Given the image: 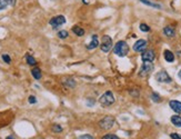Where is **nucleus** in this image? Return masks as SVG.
I'll use <instances>...</instances> for the list:
<instances>
[{
    "label": "nucleus",
    "mask_w": 181,
    "mask_h": 139,
    "mask_svg": "<svg viewBox=\"0 0 181 139\" xmlns=\"http://www.w3.org/2000/svg\"><path fill=\"white\" fill-rule=\"evenodd\" d=\"M113 52L119 57H124L129 52V46L126 41H118L113 47Z\"/></svg>",
    "instance_id": "f257e3e1"
},
{
    "label": "nucleus",
    "mask_w": 181,
    "mask_h": 139,
    "mask_svg": "<svg viewBox=\"0 0 181 139\" xmlns=\"http://www.w3.org/2000/svg\"><path fill=\"white\" fill-rule=\"evenodd\" d=\"M115 95L112 94V91H106L103 95L100 96L99 98V103L100 105L103 107H108L111 106L112 103H115Z\"/></svg>",
    "instance_id": "f03ea898"
},
{
    "label": "nucleus",
    "mask_w": 181,
    "mask_h": 139,
    "mask_svg": "<svg viewBox=\"0 0 181 139\" xmlns=\"http://www.w3.org/2000/svg\"><path fill=\"white\" fill-rule=\"evenodd\" d=\"M115 126V118L112 116H106L103 119L99 121V127L105 130H109Z\"/></svg>",
    "instance_id": "7ed1b4c3"
},
{
    "label": "nucleus",
    "mask_w": 181,
    "mask_h": 139,
    "mask_svg": "<svg viewBox=\"0 0 181 139\" xmlns=\"http://www.w3.org/2000/svg\"><path fill=\"white\" fill-rule=\"evenodd\" d=\"M153 68H155V67H153V63H152V62L143 61L141 68H140V71H139V76H140V77H147V76H149V75L151 73Z\"/></svg>",
    "instance_id": "20e7f679"
},
{
    "label": "nucleus",
    "mask_w": 181,
    "mask_h": 139,
    "mask_svg": "<svg viewBox=\"0 0 181 139\" xmlns=\"http://www.w3.org/2000/svg\"><path fill=\"white\" fill-rule=\"evenodd\" d=\"M100 48H101V50L103 52H109L111 50V48H112V39L109 36H103Z\"/></svg>",
    "instance_id": "39448f33"
},
{
    "label": "nucleus",
    "mask_w": 181,
    "mask_h": 139,
    "mask_svg": "<svg viewBox=\"0 0 181 139\" xmlns=\"http://www.w3.org/2000/svg\"><path fill=\"white\" fill-rule=\"evenodd\" d=\"M156 80L158 81V82H166V84H169V82L172 81V79H171V77L168 75L167 71L161 70V71H159V73L156 75Z\"/></svg>",
    "instance_id": "423d86ee"
},
{
    "label": "nucleus",
    "mask_w": 181,
    "mask_h": 139,
    "mask_svg": "<svg viewBox=\"0 0 181 139\" xmlns=\"http://www.w3.org/2000/svg\"><path fill=\"white\" fill-rule=\"evenodd\" d=\"M49 23H50V25H51L52 27H54V28H57V27L61 26V25L66 23V18H65V16H62V15L56 16V17H54V18H51V19H50V21H49Z\"/></svg>",
    "instance_id": "0eeeda50"
},
{
    "label": "nucleus",
    "mask_w": 181,
    "mask_h": 139,
    "mask_svg": "<svg viewBox=\"0 0 181 139\" xmlns=\"http://www.w3.org/2000/svg\"><path fill=\"white\" fill-rule=\"evenodd\" d=\"M147 45L148 42L143 39H139V40L133 45V50L137 52H143L147 49Z\"/></svg>",
    "instance_id": "6e6552de"
},
{
    "label": "nucleus",
    "mask_w": 181,
    "mask_h": 139,
    "mask_svg": "<svg viewBox=\"0 0 181 139\" xmlns=\"http://www.w3.org/2000/svg\"><path fill=\"white\" fill-rule=\"evenodd\" d=\"M156 58V55H155V51L153 50H145V51L142 52L141 55V59L142 61H149V62H152Z\"/></svg>",
    "instance_id": "1a4fd4ad"
},
{
    "label": "nucleus",
    "mask_w": 181,
    "mask_h": 139,
    "mask_svg": "<svg viewBox=\"0 0 181 139\" xmlns=\"http://www.w3.org/2000/svg\"><path fill=\"white\" fill-rule=\"evenodd\" d=\"M169 106H170V108L173 110L174 113H181V103L180 101H178V100H170Z\"/></svg>",
    "instance_id": "9d476101"
},
{
    "label": "nucleus",
    "mask_w": 181,
    "mask_h": 139,
    "mask_svg": "<svg viewBox=\"0 0 181 139\" xmlns=\"http://www.w3.org/2000/svg\"><path fill=\"white\" fill-rule=\"evenodd\" d=\"M99 46V41H98V37L97 35H94L91 37V41L87 45V49L89 50H92V49H96V48Z\"/></svg>",
    "instance_id": "9b49d317"
},
{
    "label": "nucleus",
    "mask_w": 181,
    "mask_h": 139,
    "mask_svg": "<svg viewBox=\"0 0 181 139\" xmlns=\"http://www.w3.org/2000/svg\"><path fill=\"white\" fill-rule=\"evenodd\" d=\"M163 33H164V36H167L168 38H173L176 36V31L172 27L170 26H167L163 28Z\"/></svg>",
    "instance_id": "f8f14e48"
},
{
    "label": "nucleus",
    "mask_w": 181,
    "mask_h": 139,
    "mask_svg": "<svg viewBox=\"0 0 181 139\" xmlns=\"http://www.w3.org/2000/svg\"><path fill=\"white\" fill-rule=\"evenodd\" d=\"M163 57H164V59H166L167 62H173L174 61L173 52L170 51V50H164V52H163Z\"/></svg>",
    "instance_id": "ddd939ff"
},
{
    "label": "nucleus",
    "mask_w": 181,
    "mask_h": 139,
    "mask_svg": "<svg viewBox=\"0 0 181 139\" xmlns=\"http://www.w3.org/2000/svg\"><path fill=\"white\" fill-rule=\"evenodd\" d=\"M31 75H32L33 78H35V79H37V80L41 79V77H42L41 70H40L39 68H33V69L31 70Z\"/></svg>",
    "instance_id": "4468645a"
},
{
    "label": "nucleus",
    "mask_w": 181,
    "mask_h": 139,
    "mask_svg": "<svg viewBox=\"0 0 181 139\" xmlns=\"http://www.w3.org/2000/svg\"><path fill=\"white\" fill-rule=\"evenodd\" d=\"M140 2H142V4L147 5V6H149V7H152V8H157V9H161V6L158 4H156V2H152V1H150V0H139Z\"/></svg>",
    "instance_id": "2eb2a0df"
},
{
    "label": "nucleus",
    "mask_w": 181,
    "mask_h": 139,
    "mask_svg": "<svg viewBox=\"0 0 181 139\" xmlns=\"http://www.w3.org/2000/svg\"><path fill=\"white\" fill-rule=\"evenodd\" d=\"M72 32L75 33V35H77L78 37H82L83 35H84V30L79 26H73L72 27Z\"/></svg>",
    "instance_id": "dca6fc26"
},
{
    "label": "nucleus",
    "mask_w": 181,
    "mask_h": 139,
    "mask_svg": "<svg viewBox=\"0 0 181 139\" xmlns=\"http://www.w3.org/2000/svg\"><path fill=\"white\" fill-rule=\"evenodd\" d=\"M170 120H171V122H172V125H174L176 127H181V117L180 116H178V115L172 116Z\"/></svg>",
    "instance_id": "f3484780"
},
{
    "label": "nucleus",
    "mask_w": 181,
    "mask_h": 139,
    "mask_svg": "<svg viewBox=\"0 0 181 139\" xmlns=\"http://www.w3.org/2000/svg\"><path fill=\"white\" fill-rule=\"evenodd\" d=\"M63 85L69 88H73L76 86V81L73 80V79H71V78H68V79H65V80H63Z\"/></svg>",
    "instance_id": "a211bd4d"
},
{
    "label": "nucleus",
    "mask_w": 181,
    "mask_h": 139,
    "mask_svg": "<svg viewBox=\"0 0 181 139\" xmlns=\"http://www.w3.org/2000/svg\"><path fill=\"white\" fill-rule=\"evenodd\" d=\"M26 59H27V63H28V65H30V66H35V65L37 63L36 59L33 58L32 56H27V57H26Z\"/></svg>",
    "instance_id": "6ab92c4d"
},
{
    "label": "nucleus",
    "mask_w": 181,
    "mask_h": 139,
    "mask_svg": "<svg viewBox=\"0 0 181 139\" xmlns=\"http://www.w3.org/2000/svg\"><path fill=\"white\" fill-rule=\"evenodd\" d=\"M151 98H152V100H153L155 103H160V101H161V98H160V95H158L157 92H152Z\"/></svg>",
    "instance_id": "aec40b11"
},
{
    "label": "nucleus",
    "mask_w": 181,
    "mask_h": 139,
    "mask_svg": "<svg viewBox=\"0 0 181 139\" xmlns=\"http://www.w3.org/2000/svg\"><path fill=\"white\" fill-rule=\"evenodd\" d=\"M68 36H69V33H68V31H66V30H61V31H59L58 32V37L60 39H66Z\"/></svg>",
    "instance_id": "412c9836"
},
{
    "label": "nucleus",
    "mask_w": 181,
    "mask_h": 139,
    "mask_svg": "<svg viewBox=\"0 0 181 139\" xmlns=\"http://www.w3.org/2000/svg\"><path fill=\"white\" fill-rule=\"evenodd\" d=\"M9 6L8 0H0V10H5Z\"/></svg>",
    "instance_id": "4be33fe9"
},
{
    "label": "nucleus",
    "mask_w": 181,
    "mask_h": 139,
    "mask_svg": "<svg viewBox=\"0 0 181 139\" xmlns=\"http://www.w3.org/2000/svg\"><path fill=\"white\" fill-rule=\"evenodd\" d=\"M52 131L54 132H61L62 131V127L59 126V125H52Z\"/></svg>",
    "instance_id": "5701e85b"
},
{
    "label": "nucleus",
    "mask_w": 181,
    "mask_h": 139,
    "mask_svg": "<svg viewBox=\"0 0 181 139\" xmlns=\"http://www.w3.org/2000/svg\"><path fill=\"white\" fill-rule=\"evenodd\" d=\"M140 30L143 31V32H148V31H150V27L148 25H146V23H141L140 25Z\"/></svg>",
    "instance_id": "b1692460"
},
{
    "label": "nucleus",
    "mask_w": 181,
    "mask_h": 139,
    "mask_svg": "<svg viewBox=\"0 0 181 139\" xmlns=\"http://www.w3.org/2000/svg\"><path fill=\"white\" fill-rule=\"evenodd\" d=\"M102 139H119L117 137L116 135H112V134H110V135H106L102 137Z\"/></svg>",
    "instance_id": "393cba45"
},
{
    "label": "nucleus",
    "mask_w": 181,
    "mask_h": 139,
    "mask_svg": "<svg viewBox=\"0 0 181 139\" xmlns=\"http://www.w3.org/2000/svg\"><path fill=\"white\" fill-rule=\"evenodd\" d=\"M2 60H4L6 63H10L11 62V58L8 55H2Z\"/></svg>",
    "instance_id": "a878e982"
},
{
    "label": "nucleus",
    "mask_w": 181,
    "mask_h": 139,
    "mask_svg": "<svg viewBox=\"0 0 181 139\" xmlns=\"http://www.w3.org/2000/svg\"><path fill=\"white\" fill-rule=\"evenodd\" d=\"M170 137L172 139H181V135H179L177 132H172V134H170Z\"/></svg>",
    "instance_id": "bb28decb"
},
{
    "label": "nucleus",
    "mask_w": 181,
    "mask_h": 139,
    "mask_svg": "<svg viewBox=\"0 0 181 139\" xmlns=\"http://www.w3.org/2000/svg\"><path fill=\"white\" fill-rule=\"evenodd\" d=\"M77 139H94V138L90 135H82V136H80V137H78Z\"/></svg>",
    "instance_id": "cd10ccee"
},
{
    "label": "nucleus",
    "mask_w": 181,
    "mask_h": 139,
    "mask_svg": "<svg viewBox=\"0 0 181 139\" xmlns=\"http://www.w3.org/2000/svg\"><path fill=\"white\" fill-rule=\"evenodd\" d=\"M28 101H29L30 103H37V99L35 96H30L29 98H28Z\"/></svg>",
    "instance_id": "c85d7f7f"
},
{
    "label": "nucleus",
    "mask_w": 181,
    "mask_h": 139,
    "mask_svg": "<svg viewBox=\"0 0 181 139\" xmlns=\"http://www.w3.org/2000/svg\"><path fill=\"white\" fill-rule=\"evenodd\" d=\"M16 1H17V0H8V4H9V6H12V7H14L16 5Z\"/></svg>",
    "instance_id": "c756f323"
},
{
    "label": "nucleus",
    "mask_w": 181,
    "mask_h": 139,
    "mask_svg": "<svg viewBox=\"0 0 181 139\" xmlns=\"http://www.w3.org/2000/svg\"><path fill=\"white\" fill-rule=\"evenodd\" d=\"M6 139H16V138H14V137H11V136H9V137H7Z\"/></svg>",
    "instance_id": "7c9ffc66"
},
{
    "label": "nucleus",
    "mask_w": 181,
    "mask_h": 139,
    "mask_svg": "<svg viewBox=\"0 0 181 139\" xmlns=\"http://www.w3.org/2000/svg\"><path fill=\"white\" fill-rule=\"evenodd\" d=\"M178 76H179V78H180V79H181V70H180V71H179V73H178Z\"/></svg>",
    "instance_id": "2f4dec72"
}]
</instances>
